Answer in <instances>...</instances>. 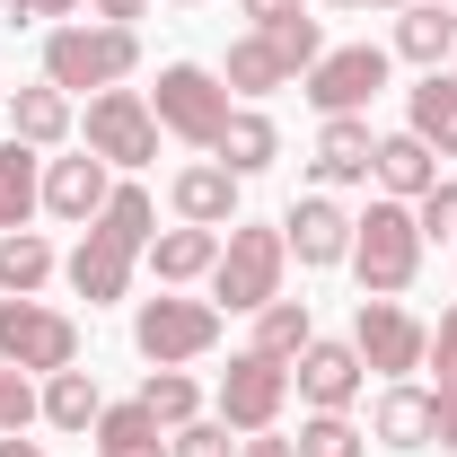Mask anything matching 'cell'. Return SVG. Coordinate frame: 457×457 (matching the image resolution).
I'll return each mask as SVG.
<instances>
[{"instance_id": "6da1fadb", "label": "cell", "mask_w": 457, "mask_h": 457, "mask_svg": "<svg viewBox=\"0 0 457 457\" xmlns=\"http://www.w3.org/2000/svg\"><path fill=\"white\" fill-rule=\"evenodd\" d=\"M150 220H159V212H150V194H141V185H114L106 212L79 228V246H71V264H62V273H71V290H79L88 308H114V299L132 290V264H141V246L159 237Z\"/></svg>"}, {"instance_id": "7a4b0ae2", "label": "cell", "mask_w": 457, "mask_h": 457, "mask_svg": "<svg viewBox=\"0 0 457 457\" xmlns=\"http://www.w3.org/2000/svg\"><path fill=\"white\" fill-rule=\"evenodd\" d=\"M132 62H141V36L132 27H106V18H71L45 36V79H54L62 97H97V88H123L132 79Z\"/></svg>"}, {"instance_id": "3957f363", "label": "cell", "mask_w": 457, "mask_h": 457, "mask_svg": "<svg viewBox=\"0 0 457 457\" xmlns=\"http://www.w3.org/2000/svg\"><path fill=\"white\" fill-rule=\"evenodd\" d=\"M352 273H361V299H404L413 273H422V220H413V203H370L361 220H352Z\"/></svg>"}, {"instance_id": "277c9868", "label": "cell", "mask_w": 457, "mask_h": 457, "mask_svg": "<svg viewBox=\"0 0 457 457\" xmlns=\"http://www.w3.org/2000/svg\"><path fill=\"white\" fill-rule=\"evenodd\" d=\"M282 273H290L282 228H264V220H228L220 264H212V308H220V317H255L264 299H282Z\"/></svg>"}, {"instance_id": "5b68a950", "label": "cell", "mask_w": 457, "mask_h": 457, "mask_svg": "<svg viewBox=\"0 0 457 457\" xmlns=\"http://www.w3.org/2000/svg\"><path fill=\"white\" fill-rule=\"evenodd\" d=\"M132 343H141L150 370H185V361H203L220 343V308L212 299H185V290H159V299H141Z\"/></svg>"}, {"instance_id": "8992f818", "label": "cell", "mask_w": 457, "mask_h": 457, "mask_svg": "<svg viewBox=\"0 0 457 457\" xmlns=\"http://www.w3.org/2000/svg\"><path fill=\"white\" fill-rule=\"evenodd\" d=\"M0 361L27 370V378L79 370V317H62L45 299H0Z\"/></svg>"}, {"instance_id": "52a82bcc", "label": "cell", "mask_w": 457, "mask_h": 457, "mask_svg": "<svg viewBox=\"0 0 457 457\" xmlns=\"http://www.w3.org/2000/svg\"><path fill=\"white\" fill-rule=\"evenodd\" d=\"M150 114H159V132H176L185 150H212L220 123H228V79H220V71H203V62H168Z\"/></svg>"}, {"instance_id": "ba28073f", "label": "cell", "mask_w": 457, "mask_h": 457, "mask_svg": "<svg viewBox=\"0 0 457 457\" xmlns=\"http://www.w3.org/2000/svg\"><path fill=\"white\" fill-rule=\"evenodd\" d=\"M79 132H88V150H97L106 168H150V159H159V114H150L141 88H97Z\"/></svg>"}, {"instance_id": "9c48e42d", "label": "cell", "mask_w": 457, "mask_h": 457, "mask_svg": "<svg viewBox=\"0 0 457 457\" xmlns=\"http://www.w3.org/2000/svg\"><path fill=\"white\" fill-rule=\"evenodd\" d=\"M352 352H361V370H378V378H413L422 352H431V326H422L404 299H361V317H352Z\"/></svg>"}, {"instance_id": "30bf717a", "label": "cell", "mask_w": 457, "mask_h": 457, "mask_svg": "<svg viewBox=\"0 0 457 457\" xmlns=\"http://www.w3.org/2000/svg\"><path fill=\"white\" fill-rule=\"evenodd\" d=\"M290 404V370L282 361H264V352H237L220 370V396H212V413H220L228 431H273Z\"/></svg>"}, {"instance_id": "8fae6325", "label": "cell", "mask_w": 457, "mask_h": 457, "mask_svg": "<svg viewBox=\"0 0 457 457\" xmlns=\"http://www.w3.org/2000/svg\"><path fill=\"white\" fill-rule=\"evenodd\" d=\"M299 79H308V106H317V114H361L378 88H387V45H343V54H317Z\"/></svg>"}, {"instance_id": "7c38bea8", "label": "cell", "mask_w": 457, "mask_h": 457, "mask_svg": "<svg viewBox=\"0 0 457 457\" xmlns=\"http://www.w3.org/2000/svg\"><path fill=\"white\" fill-rule=\"evenodd\" d=\"M282 246L308 264V273H326V264H352V212H343L335 194H299L282 212Z\"/></svg>"}, {"instance_id": "4fadbf2b", "label": "cell", "mask_w": 457, "mask_h": 457, "mask_svg": "<svg viewBox=\"0 0 457 457\" xmlns=\"http://www.w3.org/2000/svg\"><path fill=\"white\" fill-rule=\"evenodd\" d=\"M370 440L378 449H431L440 440V396L413 387V378H387L378 387V413H370Z\"/></svg>"}, {"instance_id": "5bb4252c", "label": "cell", "mask_w": 457, "mask_h": 457, "mask_svg": "<svg viewBox=\"0 0 457 457\" xmlns=\"http://www.w3.org/2000/svg\"><path fill=\"white\" fill-rule=\"evenodd\" d=\"M106 194H114V176L97 150H79V159H45V212L71 228H88L97 212H106Z\"/></svg>"}, {"instance_id": "9a60e30c", "label": "cell", "mask_w": 457, "mask_h": 457, "mask_svg": "<svg viewBox=\"0 0 457 457\" xmlns=\"http://www.w3.org/2000/svg\"><path fill=\"white\" fill-rule=\"evenodd\" d=\"M290 378H299V396L317 404V413H352V396H361V352L352 343H308L299 361H290Z\"/></svg>"}, {"instance_id": "2e32d148", "label": "cell", "mask_w": 457, "mask_h": 457, "mask_svg": "<svg viewBox=\"0 0 457 457\" xmlns=\"http://www.w3.org/2000/svg\"><path fill=\"white\" fill-rule=\"evenodd\" d=\"M370 159H378V132H370V114H326V132H317V194H335V185H370Z\"/></svg>"}, {"instance_id": "e0dca14e", "label": "cell", "mask_w": 457, "mask_h": 457, "mask_svg": "<svg viewBox=\"0 0 457 457\" xmlns=\"http://www.w3.org/2000/svg\"><path fill=\"white\" fill-rule=\"evenodd\" d=\"M141 264L159 273V290L212 282V264H220V228H194V220H176V228H159V237L141 246Z\"/></svg>"}, {"instance_id": "ac0fdd59", "label": "cell", "mask_w": 457, "mask_h": 457, "mask_svg": "<svg viewBox=\"0 0 457 457\" xmlns=\"http://www.w3.org/2000/svg\"><path fill=\"white\" fill-rule=\"evenodd\" d=\"M370 176H378V194H387V203H422V194L440 185V150H431V141H413V132H387V141H378V159H370Z\"/></svg>"}, {"instance_id": "d6986e66", "label": "cell", "mask_w": 457, "mask_h": 457, "mask_svg": "<svg viewBox=\"0 0 457 457\" xmlns=\"http://www.w3.org/2000/svg\"><path fill=\"white\" fill-rule=\"evenodd\" d=\"M168 203H176V220H194V228H228L237 220V176L220 159H203V168H185L168 185Z\"/></svg>"}, {"instance_id": "ffe728a7", "label": "cell", "mask_w": 457, "mask_h": 457, "mask_svg": "<svg viewBox=\"0 0 457 457\" xmlns=\"http://www.w3.org/2000/svg\"><path fill=\"white\" fill-rule=\"evenodd\" d=\"M212 159H220L228 176H255V168H273V159H282V132H273V114H255V106H228L220 141H212Z\"/></svg>"}, {"instance_id": "44dd1931", "label": "cell", "mask_w": 457, "mask_h": 457, "mask_svg": "<svg viewBox=\"0 0 457 457\" xmlns=\"http://www.w3.org/2000/svg\"><path fill=\"white\" fill-rule=\"evenodd\" d=\"M0 114H9V141H27V150H54V141H71V97H62L54 79H45V88H18V97H0Z\"/></svg>"}, {"instance_id": "7402d4cb", "label": "cell", "mask_w": 457, "mask_h": 457, "mask_svg": "<svg viewBox=\"0 0 457 457\" xmlns=\"http://www.w3.org/2000/svg\"><path fill=\"white\" fill-rule=\"evenodd\" d=\"M45 212V150L0 141V228H27Z\"/></svg>"}, {"instance_id": "603a6c76", "label": "cell", "mask_w": 457, "mask_h": 457, "mask_svg": "<svg viewBox=\"0 0 457 457\" xmlns=\"http://www.w3.org/2000/svg\"><path fill=\"white\" fill-rule=\"evenodd\" d=\"M396 54L422 62V71H440V62L457 54V18L440 9V0H404L396 9Z\"/></svg>"}, {"instance_id": "cb8c5ba5", "label": "cell", "mask_w": 457, "mask_h": 457, "mask_svg": "<svg viewBox=\"0 0 457 457\" xmlns=\"http://www.w3.org/2000/svg\"><path fill=\"white\" fill-rule=\"evenodd\" d=\"M404 132H413V141H431L440 159H457V79L431 71V79L404 97Z\"/></svg>"}, {"instance_id": "d4e9b609", "label": "cell", "mask_w": 457, "mask_h": 457, "mask_svg": "<svg viewBox=\"0 0 457 457\" xmlns=\"http://www.w3.org/2000/svg\"><path fill=\"white\" fill-rule=\"evenodd\" d=\"M54 273L62 264H54V246L36 228H0V299H36Z\"/></svg>"}, {"instance_id": "484cf974", "label": "cell", "mask_w": 457, "mask_h": 457, "mask_svg": "<svg viewBox=\"0 0 457 457\" xmlns=\"http://www.w3.org/2000/svg\"><path fill=\"white\" fill-rule=\"evenodd\" d=\"M220 79L237 88V97H273V88H290L299 71L282 62V45H273V36H237V45H228V71H220Z\"/></svg>"}, {"instance_id": "4316f807", "label": "cell", "mask_w": 457, "mask_h": 457, "mask_svg": "<svg viewBox=\"0 0 457 457\" xmlns=\"http://www.w3.org/2000/svg\"><path fill=\"white\" fill-rule=\"evenodd\" d=\"M88 440H97V457H168V431L150 422V404H106Z\"/></svg>"}, {"instance_id": "83f0119b", "label": "cell", "mask_w": 457, "mask_h": 457, "mask_svg": "<svg viewBox=\"0 0 457 457\" xmlns=\"http://www.w3.org/2000/svg\"><path fill=\"white\" fill-rule=\"evenodd\" d=\"M308 343H317L308 299H264V308H255V343H246V352H264V361H282V370H290Z\"/></svg>"}, {"instance_id": "f1b7e54d", "label": "cell", "mask_w": 457, "mask_h": 457, "mask_svg": "<svg viewBox=\"0 0 457 457\" xmlns=\"http://www.w3.org/2000/svg\"><path fill=\"white\" fill-rule=\"evenodd\" d=\"M97 413H106V396H97L88 370H54V378H45V422H54V431H79V440H88Z\"/></svg>"}, {"instance_id": "f546056e", "label": "cell", "mask_w": 457, "mask_h": 457, "mask_svg": "<svg viewBox=\"0 0 457 457\" xmlns=\"http://www.w3.org/2000/svg\"><path fill=\"white\" fill-rule=\"evenodd\" d=\"M141 404H150V422H159V431H185V422L203 413V387H194L185 370H150V387H141Z\"/></svg>"}, {"instance_id": "4dcf8cb0", "label": "cell", "mask_w": 457, "mask_h": 457, "mask_svg": "<svg viewBox=\"0 0 457 457\" xmlns=\"http://www.w3.org/2000/svg\"><path fill=\"white\" fill-rule=\"evenodd\" d=\"M290 449L299 457H370V431H352V413H308Z\"/></svg>"}, {"instance_id": "1f68e13d", "label": "cell", "mask_w": 457, "mask_h": 457, "mask_svg": "<svg viewBox=\"0 0 457 457\" xmlns=\"http://www.w3.org/2000/svg\"><path fill=\"white\" fill-rule=\"evenodd\" d=\"M36 413H45V387H36L27 370H9V361H0V440H9V431H27Z\"/></svg>"}, {"instance_id": "d6a6232c", "label": "cell", "mask_w": 457, "mask_h": 457, "mask_svg": "<svg viewBox=\"0 0 457 457\" xmlns=\"http://www.w3.org/2000/svg\"><path fill=\"white\" fill-rule=\"evenodd\" d=\"M255 36H273V45H282V62H290V71H308V62L326 54V27H317L308 9H299V18H282V27H255Z\"/></svg>"}, {"instance_id": "836d02e7", "label": "cell", "mask_w": 457, "mask_h": 457, "mask_svg": "<svg viewBox=\"0 0 457 457\" xmlns=\"http://www.w3.org/2000/svg\"><path fill=\"white\" fill-rule=\"evenodd\" d=\"M413 220H422V246L440 237V246H457V176H440L422 203H413Z\"/></svg>"}, {"instance_id": "e575fe53", "label": "cell", "mask_w": 457, "mask_h": 457, "mask_svg": "<svg viewBox=\"0 0 457 457\" xmlns=\"http://www.w3.org/2000/svg\"><path fill=\"white\" fill-rule=\"evenodd\" d=\"M168 457H237V440H228V422H220V413H212V422L194 413L185 431H168Z\"/></svg>"}, {"instance_id": "d590c367", "label": "cell", "mask_w": 457, "mask_h": 457, "mask_svg": "<svg viewBox=\"0 0 457 457\" xmlns=\"http://www.w3.org/2000/svg\"><path fill=\"white\" fill-rule=\"evenodd\" d=\"M422 361L440 370V387H457V308L440 317V326H431V352H422Z\"/></svg>"}, {"instance_id": "8d00e7d4", "label": "cell", "mask_w": 457, "mask_h": 457, "mask_svg": "<svg viewBox=\"0 0 457 457\" xmlns=\"http://www.w3.org/2000/svg\"><path fill=\"white\" fill-rule=\"evenodd\" d=\"M237 9H246L255 27H282V18H299V9H308V0H237Z\"/></svg>"}, {"instance_id": "74e56055", "label": "cell", "mask_w": 457, "mask_h": 457, "mask_svg": "<svg viewBox=\"0 0 457 457\" xmlns=\"http://www.w3.org/2000/svg\"><path fill=\"white\" fill-rule=\"evenodd\" d=\"M0 9H9V18H71L79 0H0Z\"/></svg>"}, {"instance_id": "f35d334b", "label": "cell", "mask_w": 457, "mask_h": 457, "mask_svg": "<svg viewBox=\"0 0 457 457\" xmlns=\"http://www.w3.org/2000/svg\"><path fill=\"white\" fill-rule=\"evenodd\" d=\"M88 9H97L106 27H132V18H150V0H88Z\"/></svg>"}, {"instance_id": "ab89813d", "label": "cell", "mask_w": 457, "mask_h": 457, "mask_svg": "<svg viewBox=\"0 0 457 457\" xmlns=\"http://www.w3.org/2000/svg\"><path fill=\"white\" fill-rule=\"evenodd\" d=\"M237 457H299V449H290V440H273V431H246V440H237Z\"/></svg>"}, {"instance_id": "60d3db41", "label": "cell", "mask_w": 457, "mask_h": 457, "mask_svg": "<svg viewBox=\"0 0 457 457\" xmlns=\"http://www.w3.org/2000/svg\"><path fill=\"white\" fill-rule=\"evenodd\" d=\"M440 396V449H457V387H431Z\"/></svg>"}, {"instance_id": "b9f144b4", "label": "cell", "mask_w": 457, "mask_h": 457, "mask_svg": "<svg viewBox=\"0 0 457 457\" xmlns=\"http://www.w3.org/2000/svg\"><path fill=\"white\" fill-rule=\"evenodd\" d=\"M0 457H45V449H36V440H18V431H9V440H0Z\"/></svg>"}, {"instance_id": "7bdbcfd3", "label": "cell", "mask_w": 457, "mask_h": 457, "mask_svg": "<svg viewBox=\"0 0 457 457\" xmlns=\"http://www.w3.org/2000/svg\"><path fill=\"white\" fill-rule=\"evenodd\" d=\"M335 9H404V0H335Z\"/></svg>"}, {"instance_id": "ee69618b", "label": "cell", "mask_w": 457, "mask_h": 457, "mask_svg": "<svg viewBox=\"0 0 457 457\" xmlns=\"http://www.w3.org/2000/svg\"><path fill=\"white\" fill-rule=\"evenodd\" d=\"M185 9H194V0H185Z\"/></svg>"}, {"instance_id": "f6af8a7d", "label": "cell", "mask_w": 457, "mask_h": 457, "mask_svg": "<svg viewBox=\"0 0 457 457\" xmlns=\"http://www.w3.org/2000/svg\"><path fill=\"white\" fill-rule=\"evenodd\" d=\"M449 62H457V54H449Z\"/></svg>"}]
</instances>
